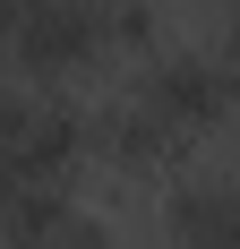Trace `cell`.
Instances as JSON below:
<instances>
[{
	"label": "cell",
	"instance_id": "1",
	"mask_svg": "<svg viewBox=\"0 0 240 249\" xmlns=\"http://www.w3.org/2000/svg\"><path fill=\"white\" fill-rule=\"evenodd\" d=\"M120 52V9L112 0H9V60L34 86L95 69Z\"/></svg>",
	"mask_w": 240,
	"mask_h": 249
},
{
	"label": "cell",
	"instance_id": "2",
	"mask_svg": "<svg viewBox=\"0 0 240 249\" xmlns=\"http://www.w3.org/2000/svg\"><path fill=\"white\" fill-rule=\"evenodd\" d=\"M86 155H103L95 112H77L69 95H43V86L9 95V172H17V189H69L86 172Z\"/></svg>",
	"mask_w": 240,
	"mask_h": 249
},
{
	"label": "cell",
	"instance_id": "3",
	"mask_svg": "<svg viewBox=\"0 0 240 249\" xmlns=\"http://www.w3.org/2000/svg\"><path fill=\"white\" fill-rule=\"evenodd\" d=\"M154 112H163L171 129H189V138H206V129L232 121L240 103V77L223 52H163V60H146V86H137Z\"/></svg>",
	"mask_w": 240,
	"mask_h": 249
},
{
	"label": "cell",
	"instance_id": "4",
	"mask_svg": "<svg viewBox=\"0 0 240 249\" xmlns=\"http://www.w3.org/2000/svg\"><path fill=\"white\" fill-rule=\"evenodd\" d=\"M189 146V129H171L154 103H120V112H103V163H120V172H154V163H171V155Z\"/></svg>",
	"mask_w": 240,
	"mask_h": 249
},
{
	"label": "cell",
	"instance_id": "5",
	"mask_svg": "<svg viewBox=\"0 0 240 249\" xmlns=\"http://www.w3.org/2000/svg\"><path fill=\"white\" fill-rule=\"evenodd\" d=\"M223 60H232V77H240V9H232V26H223Z\"/></svg>",
	"mask_w": 240,
	"mask_h": 249
}]
</instances>
